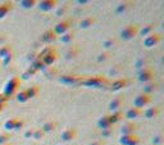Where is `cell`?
Segmentation results:
<instances>
[{"instance_id":"6da1fadb","label":"cell","mask_w":164,"mask_h":145,"mask_svg":"<svg viewBox=\"0 0 164 145\" xmlns=\"http://www.w3.org/2000/svg\"><path fill=\"white\" fill-rule=\"evenodd\" d=\"M109 84L108 78L103 77V76H91V77H86L82 78V81L79 85L86 86V87H95V89H100L104 87Z\"/></svg>"},{"instance_id":"7a4b0ae2","label":"cell","mask_w":164,"mask_h":145,"mask_svg":"<svg viewBox=\"0 0 164 145\" xmlns=\"http://www.w3.org/2000/svg\"><path fill=\"white\" fill-rule=\"evenodd\" d=\"M19 84H21V80H19V77H12L10 80L7 82L5 85V89H4V96L7 99H9L13 94L17 91V89L19 87Z\"/></svg>"},{"instance_id":"3957f363","label":"cell","mask_w":164,"mask_h":145,"mask_svg":"<svg viewBox=\"0 0 164 145\" xmlns=\"http://www.w3.org/2000/svg\"><path fill=\"white\" fill-rule=\"evenodd\" d=\"M139 26L137 24H128L120 31V37L123 40H132L133 37L137 36L139 34Z\"/></svg>"},{"instance_id":"277c9868","label":"cell","mask_w":164,"mask_h":145,"mask_svg":"<svg viewBox=\"0 0 164 145\" xmlns=\"http://www.w3.org/2000/svg\"><path fill=\"white\" fill-rule=\"evenodd\" d=\"M150 101H151V96L147 95V94L141 93V94H139L137 96L133 99V107L141 109V108H145L146 105H149Z\"/></svg>"},{"instance_id":"5b68a950","label":"cell","mask_w":164,"mask_h":145,"mask_svg":"<svg viewBox=\"0 0 164 145\" xmlns=\"http://www.w3.org/2000/svg\"><path fill=\"white\" fill-rule=\"evenodd\" d=\"M71 28V21H68V19H64V21H60L58 22L55 26H54V34H55L57 36H62L64 35L65 32H68Z\"/></svg>"},{"instance_id":"8992f818","label":"cell","mask_w":164,"mask_h":145,"mask_svg":"<svg viewBox=\"0 0 164 145\" xmlns=\"http://www.w3.org/2000/svg\"><path fill=\"white\" fill-rule=\"evenodd\" d=\"M139 81L142 82V84H147V82H151L153 81V78H154V72L151 68H149V67H145L142 70H140L139 72Z\"/></svg>"},{"instance_id":"52a82bcc","label":"cell","mask_w":164,"mask_h":145,"mask_svg":"<svg viewBox=\"0 0 164 145\" xmlns=\"http://www.w3.org/2000/svg\"><path fill=\"white\" fill-rule=\"evenodd\" d=\"M160 40H161V36L159 34H151L144 39V46L147 49L154 48L160 43Z\"/></svg>"},{"instance_id":"ba28073f","label":"cell","mask_w":164,"mask_h":145,"mask_svg":"<svg viewBox=\"0 0 164 145\" xmlns=\"http://www.w3.org/2000/svg\"><path fill=\"white\" fill-rule=\"evenodd\" d=\"M57 5H58L57 0H41V2H37V7L41 12H50L55 9Z\"/></svg>"},{"instance_id":"9c48e42d","label":"cell","mask_w":164,"mask_h":145,"mask_svg":"<svg viewBox=\"0 0 164 145\" xmlns=\"http://www.w3.org/2000/svg\"><path fill=\"white\" fill-rule=\"evenodd\" d=\"M76 137H77V130H76L74 127H68V128L63 130L62 134H60V139H62L63 141H65V142L72 141V140H74Z\"/></svg>"},{"instance_id":"30bf717a","label":"cell","mask_w":164,"mask_h":145,"mask_svg":"<svg viewBox=\"0 0 164 145\" xmlns=\"http://www.w3.org/2000/svg\"><path fill=\"white\" fill-rule=\"evenodd\" d=\"M82 81V77L79 76H72V75H65L59 78V82L65 85H79Z\"/></svg>"},{"instance_id":"8fae6325","label":"cell","mask_w":164,"mask_h":145,"mask_svg":"<svg viewBox=\"0 0 164 145\" xmlns=\"http://www.w3.org/2000/svg\"><path fill=\"white\" fill-rule=\"evenodd\" d=\"M57 58H58V54H57L55 49H54L53 51H50V53H49V54H46L45 57L41 58V60H43V63H44L45 67H50V65H53L54 63H55Z\"/></svg>"},{"instance_id":"7c38bea8","label":"cell","mask_w":164,"mask_h":145,"mask_svg":"<svg viewBox=\"0 0 164 145\" xmlns=\"http://www.w3.org/2000/svg\"><path fill=\"white\" fill-rule=\"evenodd\" d=\"M136 128H137V126H136L133 122H126L120 127L119 132H120V135H133Z\"/></svg>"},{"instance_id":"4fadbf2b","label":"cell","mask_w":164,"mask_h":145,"mask_svg":"<svg viewBox=\"0 0 164 145\" xmlns=\"http://www.w3.org/2000/svg\"><path fill=\"white\" fill-rule=\"evenodd\" d=\"M40 40L43 41L44 44H51L53 41H55V40H57V35L54 34L53 30H46L43 35H41Z\"/></svg>"},{"instance_id":"5bb4252c","label":"cell","mask_w":164,"mask_h":145,"mask_svg":"<svg viewBox=\"0 0 164 145\" xmlns=\"http://www.w3.org/2000/svg\"><path fill=\"white\" fill-rule=\"evenodd\" d=\"M128 85V80L126 77H123V78H117L115 81H113L112 84H110V90L112 91H118V90H120V89H123V87H126Z\"/></svg>"},{"instance_id":"9a60e30c","label":"cell","mask_w":164,"mask_h":145,"mask_svg":"<svg viewBox=\"0 0 164 145\" xmlns=\"http://www.w3.org/2000/svg\"><path fill=\"white\" fill-rule=\"evenodd\" d=\"M123 101H125V99H123V96H118V98H114L110 103H109L108 105V108L109 111H112V112H117L119 111V108L123 105Z\"/></svg>"},{"instance_id":"2e32d148","label":"cell","mask_w":164,"mask_h":145,"mask_svg":"<svg viewBox=\"0 0 164 145\" xmlns=\"http://www.w3.org/2000/svg\"><path fill=\"white\" fill-rule=\"evenodd\" d=\"M13 9V3L12 2H4L0 4V19L7 17V14Z\"/></svg>"},{"instance_id":"e0dca14e","label":"cell","mask_w":164,"mask_h":145,"mask_svg":"<svg viewBox=\"0 0 164 145\" xmlns=\"http://www.w3.org/2000/svg\"><path fill=\"white\" fill-rule=\"evenodd\" d=\"M142 116V109H139V108H130L127 112H126V118L128 120H136V118H139Z\"/></svg>"},{"instance_id":"ac0fdd59","label":"cell","mask_w":164,"mask_h":145,"mask_svg":"<svg viewBox=\"0 0 164 145\" xmlns=\"http://www.w3.org/2000/svg\"><path fill=\"white\" fill-rule=\"evenodd\" d=\"M98 126H99V128H101V131L106 130V128H112V125H110V122H109V114H104V116H101L99 118Z\"/></svg>"},{"instance_id":"d6986e66","label":"cell","mask_w":164,"mask_h":145,"mask_svg":"<svg viewBox=\"0 0 164 145\" xmlns=\"http://www.w3.org/2000/svg\"><path fill=\"white\" fill-rule=\"evenodd\" d=\"M160 113L159 108L158 107H151V108H147L145 112H142V114L145 116V118H147V120H153V118L158 117Z\"/></svg>"},{"instance_id":"ffe728a7","label":"cell","mask_w":164,"mask_h":145,"mask_svg":"<svg viewBox=\"0 0 164 145\" xmlns=\"http://www.w3.org/2000/svg\"><path fill=\"white\" fill-rule=\"evenodd\" d=\"M95 17H86V18H84L81 22H79V28H82V30H86V28H90L91 26L95 23Z\"/></svg>"},{"instance_id":"44dd1931","label":"cell","mask_w":164,"mask_h":145,"mask_svg":"<svg viewBox=\"0 0 164 145\" xmlns=\"http://www.w3.org/2000/svg\"><path fill=\"white\" fill-rule=\"evenodd\" d=\"M57 128V122L55 121H46L43 126H41V130H43L44 134H48V132H51Z\"/></svg>"},{"instance_id":"7402d4cb","label":"cell","mask_w":164,"mask_h":145,"mask_svg":"<svg viewBox=\"0 0 164 145\" xmlns=\"http://www.w3.org/2000/svg\"><path fill=\"white\" fill-rule=\"evenodd\" d=\"M59 40H60L62 44H72L73 40H74V34L72 31H68V32H65L64 35L60 36Z\"/></svg>"},{"instance_id":"603a6c76","label":"cell","mask_w":164,"mask_h":145,"mask_svg":"<svg viewBox=\"0 0 164 145\" xmlns=\"http://www.w3.org/2000/svg\"><path fill=\"white\" fill-rule=\"evenodd\" d=\"M154 28H155V24L149 23V24H145L141 30H139V32H140L141 36H149L154 32Z\"/></svg>"},{"instance_id":"cb8c5ba5","label":"cell","mask_w":164,"mask_h":145,"mask_svg":"<svg viewBox=\"0 0 164 145\" xmlns=\"http://www.w3.org/2000/svg\"><path fill=\"white\" fill-rule=\"evenodd\" d=\"M10 54H13V48H12V45H3L2 48H0V59H4L5 57H8V55H10Z\"/></svg>"},{"instance_id":"d4e9b609","label":"cell","mask_w":164,"mask_h":145,"mask_svg":"<svg viewBox=\"0 0 164 145\" xmlns=\"http://www.w3.org/2000/svg\"><path fill=\"white\" fill-rule=\"evenodd\" d=\"M122 118H123L122 112L117 111V112H113L112 114H109V122H110V125L113 126V125H115L117 122H119V121L122 120Z\"/></svg>"},{"instance_id":"484cf974","label":"cell","mask_w":164,"mask_h":145,"mask_svg":"<svg viewBox=\"0 0 164 145\" xmlns=\"http://www.w3.org/2000/svg\"><path fill=\"white\" fill-rule=\"evenodd\" d=\"M38 91H40L38 86L33 85V86H31V87H28V89L26 90V94H27V96H28V99H32V98H35V96L38 95Z\"/></svg>"},{"instance_id":"4316f807","label":"cell","mask_w":164,"mask_h":145,"mask_svg":"<svg viewBox=\"0 0 164 145\" xmlns=\"http://www.w3.org/2000/svg\"><path fill=\"white\" fill-rule=\"evenodd\" d=\"M19 5L23 9H31V8H33V7L37 5V2H36V0H21Z\"/></svg>"},{"instance_id":"83f0119b","label":"cell","mask_w":164,"mask_h":145,"mask_svg":"<svg viewBox=\"0 0 164 145\" xmlns=\"http://www.w3.org/2000/svg\"><path fill=\"white\" fill-rule=\"evenodd\" d=\"M145 86H144V91L142 93L144 94H147V95H150V93H153V91L156 89V84L154 82V81H151V82H147V84H144Z\"/></svg>"},{"instance_id":"f1b7e54d","label":"cell","mask_w":164,"mask_h":145,"mask_svg":"<svg viewBox=\"0 0 164 145\" xmlns=\"http://www.w3.org/2000/svg\"><path fill=\"white\" fill-rule=\"evenodd\" d=\"M36 72H37V71H36V70H33L32 67L27 68V70H26V71L21 75V78H19V80H28V78H30V77H32Z\"/></svg>"},{"instance_id":"f546056e","label":"cell","mask_w":164,"mask_h":145,"mask_svg":"<svg viewBox=\"0 0 164 145\" xmlns=\"http://www.w3.org/2000/svg\"><path fill=\"white\" fill-rule=\"evenodd\" d=\"M17 122V118H9L4 122V128L5 131H13L14 130V125Z\"/></svg>"},{"instance_id":"4dcf8cb0","label":"cell","mask_w":164,"mask_h":145,"mask_svg":"<svg viewBox=\"0 0 164 145\" xmlns=\"http://www.w3.org/2000/svg\"><path fill=\"white\" fill-rule=\"evenodd\" d=\"M31 67H32L33 70H36V71H40V70H44V68H46L45 65H44V63H43V60H41L40 58H36V59L32 62Z\"/></svg>"},{"instance_id":"1f68e13d","label":"cell","mask_w":164,"mask_h":145,"mask_svg":"<svg viewBox=\"0 0 164 145\" xmlns=\"http://www.w3.org/2000/svg\"><path fill=\"white\" fill-rule=\"evenodd\" d=\"M135 136H136L135 134H133V135H120V137H119V144H120V145H128Z\"/></svg>"},{"instance_id":"d6a6232c","label":"cell","mask_w":164,"mask_h":145,"mask_svg":"<svg viewBox=\"0 0 164 145\" xmlns=\"http://www.w3.org/2000/svg\"><path fill=\"white\" fill-rule=\"evenodd\" d=\"M30 99H28V96H27V94H26V90H22V91H19V93L17 94V101L18 103H27Z\"/></svg>"},{"instance_id":"836d02e7","label":"cell","mask_w":164,"mask_h":145,"mask_svg":"<svg viewBox=\"0 0 164 145\" xmlns=\"http://www.w3.org/2000/svg\"><path fill=\"white\" fill-rule=\"evenodd\" d=\"M44 137H45V134L43 132V130H41V128L33 130V136H32V139H35V140H43Z\"/></svg>"},{"instance_id":"e575fe53","label":"cell","mask_w":164,"mask_h":145,"mask_svg":"<svg viewBox=\"0 0 164 145\" xmlns=\"http://www.w3.org/2000/svg\"><path fill=\"white\" fill-rule=\"evenodd\" d=\"M53 50H54V48H53V46H46L45 49H43V51L38 53V54H37V58H40V59H41L43 57H45L46 54H49V53H50V51H53Z\"/></svg>"},{"instance_id":"d590c367","label":"cell","mask_w":164,"mask_h":145,"mask_svg":"<svg viewBox=\"0 0 164 145\" xmlns=\"http://www.w3.org/2000/svg\"><path fill=\"white\" fill-rule=\"evenodd\" d=\"M132 3H130V2H126V3H122V4H119L118 7H117V12L118 13H122V12H125L127 8H130V5H131Z\"/></svg>"},{"instance_id":"8d00e7d4","label":"cell","mask_w":164,"mask_h":145,"mask_svg":"<svg viewBox=\"0 0 164 145\" xmlns=\"http://www.w3.org/2000/svg\"><path fill=\"white\" fill-rule=\"evenodd\" d=\"M114 45H115V39H108V40H105V41L103 43V46L106 48V49L112 48V46H114Z\"/></svg>"},{"instance_id":"74e56055","label":"cell","mask_w":164,"mask_h":145,"mask_svg":"<svg viewBox=\"0 0 164 145\" xmlns=\"http://www.w3.org/2000/svg\"><path fill=\"white\" fill-rule=\"evenodd\" d=\"M10 136L8 132H4V134H0V145H3V144H7L9 141Z\"/></svg>"},{"instance_id":"f35d334b","label":"cell","mask_w":164,"mask_h":145,"mask_svg":"<svg viewBox=\"0 0 164 145\" xmlns=\"http://www.w3.org/2000/svg\"><path fill=\"white\" fill-rule=\"evenodd\" d=\"M23 126H24V121L23 120H18V118H17V122L14 125V130H13V131H19L21 128H23Z\"/></svg>"},{"instance_id":"ab89813d","label":"cell","mask_w":164,"mask_h":145,"mask_svg":"<svg viewBox=\"0 0 164 145\" xmlns=\"http://www.w3.org/2000/svg\"><path fill=\"white\" fill-rule=\"evenodd\" d=\"M109 57H110V54H109L108 51H105V53H101V54L98 57V62H105L106 59H109Z\"/></svg>"},{"instance_id":"60d3db41","label":"cell","mask_w":164,"mask_h":145,"mask_svg":"<svg viewBox=\"0 0 164 145\" xmlns=\"http://www.w3.org/2000/svg\"><path fill=\"white\" fill-rule=\"evenodd\" d=\"M151 142H153V145H160V144L163 142V136H161V135H156V136H154Z\"/></svg>"},{"instance_id":"b9f144b4","label":"cell","mask_w":164,"mask_h":145,"mask_svg":"<svg viewBox=\"0 0 164 145\" xmlns=\"http://www.w3.org/2000/svg\"><path fill=\"white\" fill-rule=\"evenodd\" d=\"M23 136H24V139H32V136H33V130H32V128L26 130L24 134H23Z\"/></svg>"},{"instance_id":"7bdbcfd3","label":"cell","mask_w":164,"mask_h":145,"mask_svg":"<svg viewBox=\"0 0 164 145\" xmlns=\"http://www.w3.org/2000/svg\"><path fill=\"white\" fill-rule=\"evenodd\" d=\"M140 142H141V140H140V137L137 136V135H136L132 140H131V142L128 144V145H140Z\"/></svg>"},{"instance_id":"ee69618b","label":"cell","mask_w":164,"mask_h":145,"mask_svg":"<svg viewBox=\"0 0 164 145\" xmlns=\"http://www.w3.org/2000/svg\"><path fill=\"white\" fill-rule=\"evenodd\" d=\"M110 134H112V128H106V130H103V131H101V135H103V137H108V136H110Z\"/></svg>"},{"instance_id":"f6af8a7d","label":"cell","mask_w":164,"mask_h":145,"mask_svg":"<svg viewBox=\"0 0 164 145\" xmlns=\"http://www.w3.org/2000/svg\"><path fill=\"white\" fill-rule=\"evenodd\" d=\"M12 59H13V54H10V55L5 57V58L3 59V64H4V65H8V64L12 62Z\"/></svg>"},{"instance_id":"bcb514c9","label":"cell","mask_w":164,"mask_h":145,"mask_svg":"<svg viewBox=\"0 0 164 145\" xmlns=\"http://www.w3.org/2000/svg\"><path fill=\"white\" fill-rule=\"evenodd\" d=\"M120 71H122V70H120V67H119V65H118V68H117V70L112 68L110 71H109V73H110V75H113V76H115V75H118V73H119Z\"/></svg>"},{"instance_id":"7dc6e473","label":"cell","mask_w":164,"mask_h":145,"mask_svg":"<svg viewBox=\"0 0 164 145\" xmlns=\"http://www.w3.org/2000/svg\"><path fill=\"white\" fill-rule=\"evenodd\" d=\"M76 57V53H73L72 51V48L68 50V53H67V58H74Z\"/></svg>"},{"instance_id":"c3c4849f","label":"cell","mask_w":164,"mask_h":145,"mask_svg":"<svg viewBox=\"0 0 164 145\" xmlns=\"http://www.w3.org/2000/svg\"><path fill=\"white\" fill-rule=\"evenodd\" d=\"M65 9H67V7H64L63 9H59V10H58V16H60V14H64V12H65Z\"/></svg>"},{"instance_id":"681fc988","label":"cell","mask_w":164,"mask_h":145,"mask_svg":"<svg viewBox=\"0 0 164 145\" xmlns=\"http://www.w3.org/2000/svg\"><path fill=\"white\" fill-rule=\"evenodd\" d=\"M77 3H78V4H87V3H90V2H89V0H78Z\"/></svg>"},{"instance_id":"f907efd6","label":"cell","mask_w":164,"mask_h":145,"mask_svg":"<svg viewBox=\"0 0 164 145\" xmlns=\"http://www.w3.org/2000/svg\"><path fill=\"white\" fill-rule=\"evenodd\" d=\"M90 145H104V142H103V141H94V142L90 144Z\"/></svg>"},{"instance_id":"816d5d0a","label":"cell","mask_w":164,"mask_h":145,"mask_svg":"<svg viewBox=\"0 0 164 145\" xmlns=\"http://www.w3.org/2000/svg\"><path fill=\"white\" fill-rule=\"evenodd\" d=\"M3 145H13V144H9V142H7V144H3Z\"/></svg>"}]
</instances>
